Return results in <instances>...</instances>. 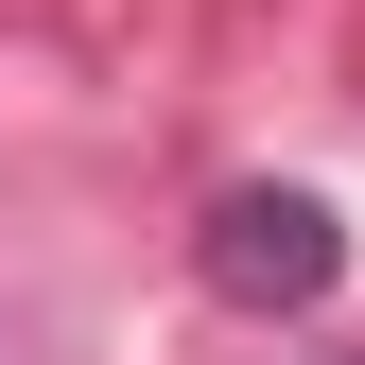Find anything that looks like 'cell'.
<instances>
[{
  "mask_svg": "<svg viewBox=\"0 0 365 365\" xmlns=\"http://www.w3.org/2000/svg\"><path fill=\"white\" fill-rule=\"evenodd\" d=\"M192 279L226 313H331L348 296V209L296 192V174H244V192H209V226H192Z\"/></svg>",
  "mask_w": 365,
  "mask_h": 365,
  "instance_id": "1",
  "label": "cell"
}]
</instances>
